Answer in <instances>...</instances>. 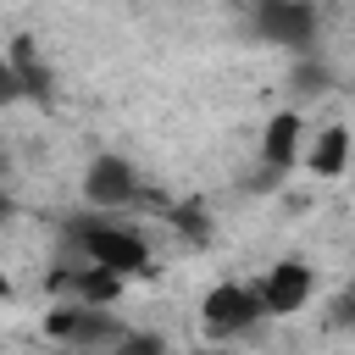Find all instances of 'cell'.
Listing matches in <instances>:
<instances>
[{
  "label": "cell",
  "mask_w": 355,
  "mask_h": 355,
  "mask_svg": "<svg viewBox=\"0 0 355 355\" xmlns=\"http://www.w3.org/2000/svg\"><path fill=\"white\" fill-rule=\"evenodd\" d=\"M72 239H78V255L83 261H94V266H105L116 277H144L150 272V244L133 227H122V222L94 216V222H78Z\"/></svg>",
  "instance_id": "cell-1"
},
{
  "label": "cell",
  "mask_w": 355,
  "mask_h": 355,
  "mask_svg": "<svg viewBox=\"0 0 355 355\" xmlns=\"http://www.w3.org/2000/svg\"><path fill=\"white\" fill-rule=\"evenodd\" d=\"M44 338H55L67 349H105V355H116V344L128 338V327L105 305H72L67 300L61 311L44 316Z\"/></svg>",
  "instance_id": "cell-2"
},
{
  "label": "cell",
  "mask_w": 355,
  "mask_h": 355,
  "mask_svg": "<svg viewBox=\"0 0 355 355\" xmlns=\"http://www.w3.org/2000/svg\"><path fill=\"white\" fill-rule=\"evenodd\" d=\"M261 316H266V311H261V294L244 288V283H216V288L200 300V322H205L211 338H233V333L255 327Z\"/></svg>",
  "instance_id": "cell-3"
},
{
  "label": "cell",
  "mask_w": 355,
  "mask_h": 355,
  "mask_svg": "<svg viewBox=\"0 0 355 355\" xmlns=\"http://www.w3.org/2000/svg\"><path fill=\"white\" fill-rule=\"evenodd\" d=\"M255 33L266 44H283V50H305L316 39V6L311 0H261L255 6Z\"/></svg>",
  "instance_id": "cell-4"
},
{
  "label": "cell",
  "mask_w": 355,
  "mask_h": 355,
  "mask_svg": "<svg viewBox=\"0 0 355 355\" xmlns=\"http://www.w3.org/2000/svg\"><path fill=\"white\" fill-rule=\"evenodd\" d=\"M83 200H89L94 211H122V205H133V200H139V172H133V161H122V155H94V161L83 166Z\"/></svg>",
  "instance_id": "cell-5"
},
{
  "label": "cell",
  "mask_w": 355,
  "mask_h": 355,
  "mask_svg": "<svg viewBox=\"0 0 355 355\" xmlns=\"http://www.w3.org/2000/svg\"><path fill=\"white\" fill-rule=\"evenodd\" d=\"M122 283L128 277H116V272H105L94 261H72V266H55L50 272V288L61 300H72V305H111L122 294Z\"/></svg>",
  "instance_id": "cell-6"
},
{
  "label": "cell",
  "mask_w": 355,
  "mask_h": 355,
  "mask_svg": "<svg viewBox=\"0 0 355 355\" xmlns=\"http://www.w3.org/2000/svg\"><path fill=\"white\" fill-rule=\"evenodd\" d=\"M311 288H316V277H311L305 261H277V266H266V277L255 283L266 316H294V311L311 300Z\"/></svg>",
  "instance_id": "cell-7"
},
{
  "label": "cell",
  "mask_w": 355,
  "mask_h": 355,
  "mask_svg": "<svg viewBox=\"0 0 355 355\" xmlns=\"http://www.w3.org/2000/svg\"><path fill=\"white\" fill-rule=\"evenodd\" d=\"M300 161H305V122L294 111H277L266 122V133H261V172L277 178V172H288Z\"/></svg>",
  "instance_id": "cell-8"
},
{
  "label": "cell",
  "mask_w": 355,
  "mask_h": 355,
  "mask_svg": "<svg viewBox=\"0 0 355 355\" xmlns=\"http://www.w3.org/2000/svg\"><path fill=\"white\" fill-rule=\"evenodd\" d=\"M305 166H311L316 178H338V172L349 166V128H338V122H333V128H322V133H316V144L305 150Z\"/></svg>",
  "instance_id": "cell-9"
},
{
  "label": "cell",
  "mask_w": 355,
  "mask_h": 355,
  "mask_svg": "<svg viewBox=\"0 0 355 355\" xmlns=\"http://www.w3.org/2000/svg\"><path fill=\"white\" fill-rule=\"evenodd\" d=\"M116 355H166V338H161V333H133V327H128V338L116 344Z\"/></svg>",
  "instance_id": "cell-10"
},
{
  "label": "cell",
  "mask_w": 355,
  "mask_h": 355,
  "mask_svg": "<svg viewBox=\"0 0 355 355\" xmlns=\"http://www.w3.org/2000/svg\"><path fill=\"white\" fill-rule=\"evenodd\" d=\"M294 83H300V94H322L327 89V67H316V61L311 67H294Z\"/></svg>",
  "instance_id": "cell-11"
},
{
  "label": "cell",
  "mask_w": 355,
  "mask_h": 355,
  "mask_svg": "<svg viewBox=\"0 0 355 355\" xmlns=\"http://www.w3.org/2000/svg\"><path fill=\"white\" fill-rule=\"evenodd\" d=\"M172 222H183V227H189L194 239H205V211H200V205H183V211H178Z\"/></svg>",
  "instance_id": "cell-12"
},
{
  "label": "cell",
  "mask_w": 355,
  "mask_h": 355,
  "mask_svg": "<svg viewBox=\"0 0 355 355\" xmlns=\"http://www.w3.org/2000/svg\"><path fill=\"white\" fill-rule=\"evenodd\" d=\"M338 311H344V322H349V327H355V288H349V294H344V305H338Z\"/></svg>",
  "instance_id": "cell-13"
},
{
  "label": "cell",
  "mask_w": 355,
  "mask_h": 355,
  "mask_svg": "<svg viewBox=\"0 0 355 355\" xmlns=\"http://www.w3.org/2000/svg\"><path fill=\"white\" fill-rule=\"evenodd\" d=\"M194 355H222V349H194Z\"/></svg>",
  "instance_id": "cell-14"
}]
</instances>
